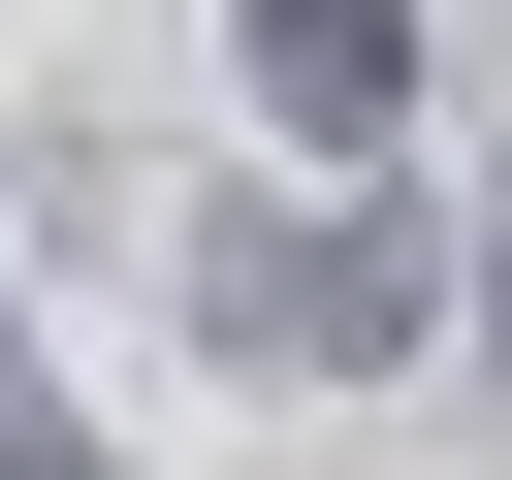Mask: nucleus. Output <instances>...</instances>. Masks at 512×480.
<instances>
[{
  "mask_svg": "<svg viewBox=\"0 0 512 480\" xmlns=\"http://www.w3.org/2000/svg\"><path fill=\"white\" fill-rule=\"evenodd\" d=\"M160 288H192L224 384H416V352H448V256H416L384 192H192Z\"/></svg>",
  "mask_w": 512,
  "mask_h": 480,
  "instance_id": "obj_1",
  "label": "nucleus"
},
{
  "mask_svg": "<svg viewBox=\"0 0 512 480\" xmlns=\"http://www.w3.org/2000/svg\"><path fill=\"white\" fill-rule=\"evenodd\" d=\"M224 64H256L288 160H384V128H416V0H224Z\"/></svg>",
  "mask_w": 512,
  "mask_h": 480,
  "instance_id": "obj_2",
  "label": "nucleus"
},
{
  "mask_svg": "<svg viewBox=\"0 0 512 480\" xmlns=\"http://www.w3.org/2000/svg\"><path fill=\"white\" fill-rule=\"evenodd\" d=\"M448 320H480V352H512V128H480V288H448Z\"/></svg>",
  "mask_w": 512,
  "mask_h": 480,
  "instance_id": "obj_3",
  "label": "nucleus"
},
{
  "mask_svg": "<svg viewBox=\"0 0 512 480\" xmlns=\"http://www.w3.org/2000/svg\"><path fill=\"white\" fill-rule=\"evenodd\" d=\"M0 480H96V448H64V416H32V384H0Z\"/></svg>",
  "mask_w": 512,
  "mask_h": 480,
  "instance_id": "obj_4",
  "label": "nucleus"
}]
</instances>
